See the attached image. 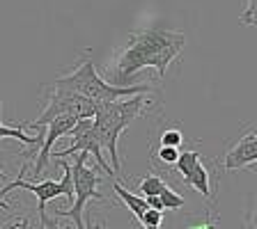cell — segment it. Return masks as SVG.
I'll use <instances>...</instances> for the list:
<instances>
[{
    "label": "cell",
    "instance_id": "1",
    "mask_svg": "<svg viewBox=\"0 0 257 229\" xmlns=\"http://www.w3.org/2000/svg\"><path fill=\"white\" fill-rule=\"evenodd\" d=\"M186 46V37L177 30H168L161 23L145 28L128 37V44L117 53L108 83L115 87H131L136 74L145 67L156 69V76H166L170 62Z\"/></svg>",
    "mask_w": 257,
    "mask_h": 229
},
{
    "label": "cell",
    "instance_id": "2",
    "mask_svg": "<svg viewBox=\"0 0 257 229\" xmlns=\"http://www.w3.org/2000/svg\"><path fill=\"white\" fill-rule=\"evenodd\" d=\"M150 99L147 94H138L131 99H119V101H103L96 108L94 117V131L99 135L103 151L110 154V165L115 170V174H119V154H117V140L122 135V131L128 124L138 119L140 115H145V110L150 108Z\"/></svg>",
    "mask_w": 257,
    "mask_h": 229
},
{
    "label": "cell",
    "instance_id": "3",
    "mask_svg": "<svg viewBox=\"0 0 257 229\" xmlns=\"http://www.w3.org/2000/svg\"><path fill=\"white\" fill-rule=\"evenodd\" d=\"M46 90H62L71 92V94L85 96L90 101L103 103V101H119V99H131L138 94H150L154 92L150 85H131V87H115L108 80H103L96 74L94 64L90 58L83 60L78 69H74L71 74H64L60 78H55L51 85H46Z\"/></svg>",
    "mask_w": 257,
    "mask_h": 229
},
{
    "label": "cell",
    "instance_id": "4",
    "mask_svg": "<svg viewBox=\"0 0 257 229\" xmlns=\"http://www.w3.org/2000/svg\"><path fill=\"white\" fill-rule=\"evenodd\" d=\"M87 154H76V160L71 163V179H74V202L69 211H55L58 218H71V224L76 229H87L83 222V211L90 199H103L99 192L101 176L94 167L87 165Z\"/></svg>",
    "mask_w": 257,
    "mask_h": 229
},
{
    "label": "cell",
    "instance_id": "5",
    "mask_svg": "<svg viewBox=\"0 0 257 229\" xmlns=\"http://www.w3.org/2000/svg\"><path fill=\"white\" fill-rule=\"evenodd\" d=\"M96 108L99 103L90 101L85 96L71 94V92H62V90H51L48 92V103L42 110L35 122H26V126L32 128H42L46 124H51L58 117H76V119H94L96 117Z\"/></svg>",
    "mask_w": 257,
    "mask_h": 229
},
{
    "label": "cell",
    "instance_id": "6",
    "mask_svg": "<svg viewBox=\"0 0 257 229\" xmlns=\"http://www.w3.org/2000/svg\"><path fill=\"white\" fill-rule=\"evenodd\" d=\"M74 154H87L96 160V165L101 167L106 174L115 176V170L110 167L106 158H103V147L99 142V135L94 131V119H78V124L74 126L71 131V142L67 149L62 151H55L51 154L53 158H67V156H74Z\"/></svg>",
    "mask_w": 257,
    "mask_h": 229
},
{
    "label": "cell",
    "instance_id": "7",
    "mask_svg": "<svg viewBox=\"0 0 257 229\" xmlns=\"http://www.w3.org/2000/svg\"><path fill=\"white\" fill-rule=\"evenodd\" d=\"M76 124H78V119L76 117H58V119H53L51 124H46V128H44L42 147H39L37 160H35V167H32V179H35V181H37V176L44 172V167L48 165V158H51V154H53L55 140L62 138V135H67V133H71Z\"/></svg>",
    "mask_w": 257,
    "mask_h": 229
},
{
    "label": "cell",
    "instance_id": "8",
    "mask_svg": "<svg viewBox=\"0 0 257 229\" xmlns=\"http://www.w3.org/2000/svg\"><path fill=\"white\" fill-rule=\"evenodd\" d=\"M255 163H257V126L250 128L246 135H241L227 149V154L223 156V170L234 172V170H243V167H252Z\"/></svg>",
    "mask_w": 257,
    "mask_h": 229
},
{
    "label": "cell",
    "instance_id": "9",
    "mask_svg": "<svg viewBox=\"0 0 257 229\" xmlns=\"http://www.w3.org/2000/svg\"><path fill=\"white\" fill-rule=\"evenodd\" d=\"M184 183H186L188 188H193L195 192H200L204 199H214V192H211V176H209L207 165H202V160H200L198 165H195V170L184 179Z\"/></svg>",
    "mask_w": 257,
    "mask_h": 229
},
{
    "label": "cell",
    "instance_id": "10",
    "mask_svg": "<svg viewBox=\"0 0 257 229\" xmlns=\"http://www.w3.org/2000/svg\"><path fill=\"white\" fill-rule=\"evenodd\" d=\"M23 126H26V124H19V126H3V124H0V140L3 138H16L23 144H37L32 151H23L21 154L23 158H26V156H37L39 147H42V135H26Z\"/></svg>",
    "mask_w": 257,
    "mask_h": 229
},
{
    "label": "cell",
    "instance_id": "11",
    "mask_svg": "<svg viewBox=\"0 0 257 229\" xmlns=\"http://www.w3.org/2000/svg\"><path fill=\"white\" fill-rule=\"evenodd\" d=\"M112 190L117 192V197L122 199V202L128 206V211H131V213L136 215V220L143 218L145 211L150 208V206H147V199H145V197H136L134 192H128L126 188H122L119 183H112Z\"/></svg>",
    "mask_w": 257,
    "mask_h": 229
},
{
    "label": "cell",
    "instance_id": "12",
    "mask_svg": "<svg viewBox=\"0 0 257 229\" xmlns=\"http://www.w3.org/2000/svg\"><path fill=\"white\" fill-rule=\"evenodd\" d=\"M166 188H168V183L163 181L161 176H156V174L143 176V179H140V183H138V190L143 192V197H159Z\"/></svg>",
    "mask_w": 257,
    "mask_h": 229
},
{
    "label": "cell",
    "instance_id": "13",
    "mask_svg": "<svg viewBox=\"0 0 257 229\" xmlns=\"http://www.w3.org/2000/svg\"><path fill=\"white\" fill-rule=\"evenodd\" d=\"M198 163H200V151H195V149L179 151V160L175 163V167H172V170L179 172V174H182V179H186V176L195 170V165H198Z\"/></svg>",
    "mask_w": 257,
    "mask_h": 229
},
{
    "label": "cell",
    "instance_id": "14",
    "mask_svg": "<svg viewBox=\"0 0 257 229\" xmlns=\"http://www.w3.org/2000/svg\"><path fill=\"white\" fill-rule=\"evenodd\" d=\"M159 199H161V204H163V211H179V208L184 206V197L182 195H177L170 186L161 192Z\"/></svg>",
    "mask_w": 257,
    "mask_h": 229
},
{
    "label": "cell",
    "instance_id": "15",
    "mask_svg": "<svg viewBox=\"0 0 257 229\" xmlns=\"http://www.w3.org/2000/svg\"><path fill=\"white\" fill-rule=\"evenodd\" d=\"M156 158H159L161 167H175V163L179 160V149H175V147H159Z\"/></svg>",
    "mask_w": 257,
    "mask_h": 229
},
{
    "label": "cell",
    "instance_id": "16",
    "mask_svg": "<svg viewBox=\"0 0 257 229\" xmlns=\"http://www.w3.org/2000/svg\"><path fill=\"white\" fill-rule=\"evenodd\" d=\"M182 142H184V135L179 128H166L161 133V147H175V149H179Z\"/></svg>",
    "mask_w": 257,
    "mask_h": 229
},
{
    "label": "cell",
    "instance_id": "17",
    "mask_svg": "<svg viewBox=\"0 0 257 229\" xmlns=\"http://www.w3.org/2000/svg\"><path fill=\"white\" fill-rule=\"evenodd\" d=\"M239 23L241 26L257 28V0H246V7H243V12L239 16Z\"/></svg>",
    "mask_w": 257,
    "mask_h": 229
},
{
    "label": "cell",
    "instance_id": "18",
    "mask_svg": "<svg viewBox=\"0 0 257 229\" xmlns=\"http://www.w3.org/2000/svg\"><path fill=\"white\" fill-rule=\"evenodd\" d=\"M161 222H163V211H156V208H147L145 215L140 218V224L145 229H159Z\"/></svg>",
    "mask_w": 257,
    "mask_h": 229
},
{
    "label": "cell",
    "instance_id": "19",
    "mask_svg": "<svg viewBox=\"0 0 257 229\" xmlns=\"http://www.w3.org/2000/svg\"><path fill=\"white\" fill-rule=\"evenodd\" d=\"M246 224H248V229H257V190H255V195L250 197V204H248Z\"/></svg>",
    "mask_w": 257,
    "mask_h": 229
},
{
    "label": "cell",
    "instance_id": "20",
    "mask_svg": "<svg viewBox=\"0 0 257 229\" xmlns=\"http://www.w3.org/2000/svg\"><path fill=\"white\" fill-rule=\"evenodd\" d=\"M188 229H218V224L214 220H209V222H202V224H195V227H188Z\"/></svg>",
    "mask_w": 257,
    "mask_h": 229
},
{
    "label": "cell",
    "instance_id": "21",
    "mask_svg": "<svg viewBox=\"0 0 257 229\" xmlns=\"http://www.w3.org/2000/svg\"><path fill=\"white\" fill-rule=\"evenodd\" d=\"M7 229H28V218H21V222L12 224V227H7Z\"/></svg>",
    "mask_w": 257,
    "mask_h": 229
},
{
    "label": "cell",
    "instance_id": "22",
    "mask_svg": "<svg viewBox=\"0 0 257 229\" xmlns=\"http://www.w3.org/2000/svg\"><path fill=\"white\" fill-rule=\"evenodd\" d=\"M85 227H87V229H108V227H106V224H103V222H92V220H90V222L85 224Z\"/></svg>",
    "mask_w": 257,
    "mask_h": 229
},
{
    "label": "cell",
    "instance_id": "23",
    "mask_svg": "<svg viewBox=\"0 0 257 229\" xmlns=\"http://www.w3.org/2000/svg\"><path fill=\"white\" fill-rule=\"evenodd\" d=\"M0 179H5V170H0ZM0 208H5V211H12V206L7 202H3V199H0Z\"/></svg>",
    "mask_w": 257,
    "mask_h": 229
},
{
    "label": "cell",
    "instance_id": "24",
    "mask_svg": "<svg viewBox=\"0 0 257 229\" xmlns=\"http://www.w3.org/2000/svg\"><path fill=\"white\" fill-rule=\"evenodd\" d=\"M62 229H76V227H74V224H71V222H67V224H64Z\"/></svg>",
    "mask_w": 257,
    "mask_h": 229
},
{
    "label": "cell",
    "instance_id": "25",
    "mask_svg": "<svg viewBox=\"0 0 257 229\" xmlns=\"http://www.w3.org/2000/svg\"><path fill=\"white\" fill-rule=\"evenodd\" d=\"M0 110H3V101H0Z\"/></svg>",
    "mask_w": 257,
    "mask_h": 229
}]
</instances>
